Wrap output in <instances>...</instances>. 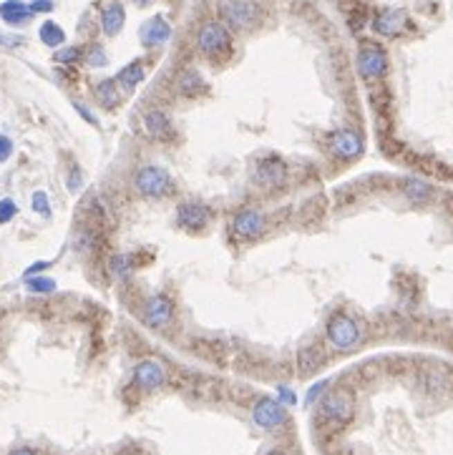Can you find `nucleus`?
Segmentation results:
<instances>
[{
	"instance_id": "nucleus-11",
	"label": "nucleus",
	"mask_w": 453,
	"mask_h": 455,
	"mask_svg": "<svg viewBox=\"0 0 453 455\" xmlns=\"http://www.w3.org/2000/svg\"><path fill=\"white\" fill-rule=\"evenodd\" d=\"M176 221H179L181 229H189V232H199L210 224V209L199 204V201H184L176 209Z\"/></svg>"
},
{
	"instance_id": "nucleus-25",
	"label": "nucleus",
	"mask_w": 453,
	"mask_h": 455,
	"mask_svg": "<svg viewBox=\"0 0 453 455\" xmlns=\"http://www.w3.org/2000/svg\"><path fill=\"white\" fill-rule=\"evenodd\" d=\"M131 257H126V254H116L111 259V275L113 277H119V279H126V277L131 275Z\"/></svg>"
},
{
	"instance_id": "nucleus-5",
	"label": "nucleus",
	"mask_w": 453,
	"mask_h": 455,
	"mask_svg": "<svg viewBox=\"0 0 453 455\" xmlns=\"http://www.w3.org/2000/svg\"><path fill=\"white\" fill-rule=\"evenodd\" d=\"M133 187L141 196L156 199V196H164L172 189V176L161 166H141L136 176H133Z\"/></svg>"
},
{
	"instance_id": "nucleus-30",
	"label": "nucleus",
	"mask_w": 453,
	"mask_h": 455,
	"mask_svg": "<svg viewBox=\"0 0 453 455\" xmlns=\"http://www.w3.org/2000/svg\"><path fill=\"white\" fill-rule=\"evenodd\" d=\"M78 58H81V50L78 48H61L53 55V61L56 63H76Z\"/></svg>"
},
{
	"instance_id": "nucleus-24",
	"label": "nucleus",
	"mask_w": 453,
	"mask_h": 455,
	"mask_svg": "<svg viewBox=\"0 0 453 455\" xmlns=\"http://www.w3.org/2000/svg\"><path fill=\"white\" fill-rule=\"evenodd\" d=\"M26 287H28L33 295H50V292H56V279H50V277H28L26 279Z\"/></svg>"
},
{
	"instance_id": "nucleus-32",
	"label": "nucleus",
	"mask_w": 453,
	"mask_h": 455,
	"mask_svg": "<svg viewBox=\"0 0 453 455\" xmlns=\"http://www.w3.org/2000/svg\"><path fill=\"white\" fill-rule=\"evenodd\" d=\"M53 10V3L50 0H30V13H50Z\"/></svg>"
},
{
	"instance_id": "nucleus-1",
	"label": "nucleus",
	"mask_w": 453,
	"mask_h": 455,
	"mask_svg": "<svg viewBox=\"0 0 453 455\" xmlns=\"http://www.w3.org/2000/svg\"><path fill=\"white\" fill-rule=\"evenodd\" d=\"M219 15L232 30H255L262 23V8L257 0H219Z\"/></svg>"
},
{
	"instance_id": "nucleus-22",
	"label": "nucleus",
	"mask_w": 453,
	"mask_h": 455,
	"mask_svg": "<svg viewBox=\"0 0 453 455\" xmlns=\"http://www.w3.org/2000/svg\"><path fill=\"white\" fill-rule=\"evenodd\" d=\"M38 35H41V41L46 43L48 48H58V46L66 43V33H63V28L58 26V23H53V21L43 23L41 30H38Z\"/></svg>"
},
{
	"instance_id": "nucleus-23",
	"label": "nucleus",
	"mask_w": 453,
	"mask_h": 455,
	"mask_svg": "<svg viewBox=\"0 0 453 455\" xmlns=\"http://www.w3.org/2000/svg\"><path fill=\"white\" fill-rule=\"evenodd\" d=\"M403 192H405V196L411 201H416V204H423V201L431 199V187L420 179H405Z\"/></svg>"
},
{
	"instance_id": "nucleus-34",
	"label": "nucleus",
	"mask_w": 453,
	"mask_h": 455,
	"mask_svg": "<svg viewBox=\"0 0 453 455\" xmlns=\"http://www.w3.org/2000/svg\"><path fill=\"white\" fill-rule=\"evenodd\" d=\"M73 109H76V111H78V116L84 118V121H89L91 126H98V118L93 116V113H91V111L86 109L84 104H78V101H73Z\"/></svg>"
},
{
	"instance_id": "nucleus-4",
	"label": "nucleus",
	"mask_w": 453,
	"mask_h": 455,
	"mask_svg": "<svg viewBox=\"0 0 453 455\" xmlns=\"http://www.w3.org/2000/svg\"><path fill=\"white\" fill-rule=\"evenodd\" d=\"M355 68L365 81L383 78L388 71V53L378 43H362L355 55Z\"/></svg>"
},
{
	"instance_id": "nucleus-37",
	"label": "nucleus",
	"mask_w": 453,
	"mask_h": 455,
	"mask_svg": "<svg viewBox=\"0 0 453 455\" xmlns=\"http://www.w3.org/2000/svg\"><path fill=\"white\" fill-rule=\"evenodd\" d=\"M10 43H21V38H13V41H10V38H6V35L0 33V48H3V46H10Z\"/></svg>"
},
{
	"instance_id": "nucleus-35",
	"label": "nucleus",
	"mask_w": 453,
	"mask_h": 455,
	"mask_svg": "<svg viewBox=\"0 0 453 455\" xmlns=\"http://www.w3.org/2000/svg\"><path fill=\"white\" fill-rule=\"evenodd\" d=\"M66 187L71 189V192H78L81 189V171H78L76 166L71 169V174H68V181H66Z\"/></svg>"
},
{
	"instance_id": "nucleus-13",
	"label": "nucleus",
	"mask_w": 453,
	"mask_h": 455,
	"mask_svg": "<svg viewBox=\"0 0 453 455\" xmlns=\"http://www.w3.org/2000/svg\"><path fill=\"white\" fill-rule=\"evenodd\" d=\"M133 382L141 387V390H156L167 382V373L161 362L156 360H141L139 365L133 367Z\"/></svg>"
},
{
	"instance_id": "nucleus-15",
	"label": "nucleus",
	"mask_w": 453,
	"mask_h": 455,
	"mask_svg": "<svg viewBox=\"0 0 453 455\" xmlns=\"http://www.w3.org/2000/svg\"><path fill=\"white\" fill-rule=\"evenodd\" d=\"M232 232L237 236H242V239H255V236H259L265 232V219L255 209H242L232 219Z\"/></svg>"
},
{
	"instance_id": "nucleus-12",
	"label": "nucleus",
	"mask_w": 453,
	"mask_h": 455,
	"mask_svg": "<svg viewBox=\"0 0 453 455\" xmlns=\"http://www.w3.org/2000/svg\"><path fill=\"white\" fill-rule=\"evenodd\" d=\"M172 317H174V304H172V299H167V297H161V295L149 297L147 304H144V319L151 324L154 330L167 327V324L172 322Z\"/></svg>"
},
{
	"instance_id": "nucleus-21",
	"label": "nucleus",
	"mask_w": 453,
	"mask_h": 455,
	"mask_svg": "<svg viewBox=\"0 0 453 455\" xmlns=\"http://www.w3.org/2000/svg\"><path fill=\"white\" fill-rule=\"evenodd\" d=\"M96 101L104 106V109H116V106L121 104V89H119V83H116V78L98 83L96 86Z\"/></svg>"
},
{
	"instance_id": "nucleus-19",
	"label": "nucleus",
	"mask_w": 453,
	"mask_h": 455,
	"mask_svg": "<svg viewBox=\"0 0 453 455\" xmlns=\"http://www.w3.org/2000/svg\"><path fill=\"white\" fill-rule=\"evenodd\" d=\"M30 6H26L23 0H6L0 3V18L8 23V26H21V23L30 21Z\"/></svg>"
},
{
	"instance_id": "nucleus-7",
	"label": "nucleus",
	"mask_w": 453,
	"mask_h": 455,
	"mask_svg": "<svg viewBox=\"0 0 453 455\" xmlns=\"http://www.w3.org/2000/svg\"><path fill=\"white\" fill-rule=\"evenodd\" d=\"M252 420L255 425L262 430H275L279 425H285L287 420V413H285V405L275 398H259L252 407Z\"/></svg>"
},
{
	"instance_id": "nucleus-16",
	"label": "nucleus",
	"mask_w": 453,
	"mask_h": 455,
	"mask_svg": "<svg viewBox=\"0 0 453 455\" xmlns=\"http://www.w3.org/2000/svg\"><path fill=\"white\" fill-rule=\"evenodd\" d=\"M144 131H147V136L156 138V141H167V138L174 136V126H172V118L164 111L154 109L149 113H144Z\"/></svg>"
},
{
	"instance_id": "nucleus-6",
	"label": "nucleus",
	"mask_w": 453,
	"mask_h": 455,
	"mask_svg": "<svg viewBox=\"0 0 453 455\" xmlns=\"http://www.w3.org/2000/svg\"><path fill=\"white\" fill-rule=\"evenodd\" d=\"M328 340L335 350H350V347H355L358 340H360V330H358L355 319L348 317V315H335L328 322Z\"/></svg>"
},
{
	"instance_id": "nucleus-38",
	"label": "nucleus",
	"mask_w": 453,
	"mask_h": 455,
	"mask_svg": "<svg viewBox=\"0 0 453 455\" xmlns=\"http://www.w3.org/2000/svg\"><path fill=\"white\" fill-rule=\"evenodd\" d=\"M10 455H35V453L30 448H18V450H13Z\"/></svg>"
},
{
	"instance_id": "nucleus-9",
	"label": "nucleus",
	"mask_w": 453,
	"mask_h": 455,
	"mask_svg": "<svg viewBox=\"0 0 453 455\" xmlns=\"http://www.w3.org/2000/svg\"><path fill=\"white\" fill-rule=\"evenodd\" d=\"M405 26H408V15L398 8H385L373 18V30L383 38H396V35L403 33Z\"/></svg>"
},
{
	"instance_id": "nucleus-33",
	"label": "nucleus",
	"mask_w": 453,
	"mask_h": 455,
	"mask_svg": "<svg viewBox=\"0 0 453 455\" xmlns=\"http://www.w3.org/2000/svg\"><path fill=\"white\" fill-rule=\"evenodd\" d=\"M10 154H13V141L8 136H0V164L10 159Z\"/></svg>"
},
{
	"instance_id": "nucleus-10",
	"label": "nucleus",
	"mask_w": 453,
	"mask_h": 455,
	"mask_svg": "<svg viewBox=\"0 0 453 455\" xmlns=\"http://www.w3.org/2000/svg\"><path fill=\"white\" fill-rule=\"evenodd\" d=\"M255 179H257V184H262V187H270V189L282 187L287 179L285 161L277 159V156H267V159H262L257 164V169H255Z\"/></svg>"
},
{
	"instance_id": "nucleus-3",
	"label": "nucleus",
	"mask_w": 453,
	"mask_h": 455,
	"mask_svg": "<svg viewBox=\"0 0 453 455\" xmlns=\"http://www.w3.org/2000/svg\"><path fill=\"white\" fill-rule=\"evenodd\" d=\"M353 413H355V402L345 390H335L322 398L320 410H317V418L325 425H333V428H342L353 420Z\"/></svg>"
},
{
	"instance_id": "nucleus-18",
	"label": "nucleus",
	"mask_w": 453,
	"mask_h": 455,
	"mask_svg": "<svg viewBox=\"0 0 453 455\" xmlns=\"http://www.w3.org/2000/svg\"><path fill=\"white\" fill-rule=\"evenodd\" d=\"M176 91H179L181 96H199V93H204L207 91V83H204V78L199 76V71L194 68H184L176 76Z\"/></svg>"
},
{
	"instance_id": "nucleus-8",
	"label": "nucleus",
	"mask_w": 453,
	"mask_h": 455,
	"mask_svg": "<svg viewBox=\"0 0 453 455\" xmlns=\"http://www.w3.org/2000/svg\"><path fill=\"white\" fill-rule=\"evenodd\" d=\"M328 149L333 156L342 161L358 159L362 154V138L353 129H335L328 136Z\"/></svg>"
},
{
	"instance_id": "nucleus-29",
	"label": "nucleus",
	"mask_w": 453,
	"mask_h": 455,
	"mask_svg": "<svg viewBox=\"0 0 453 455\" xmlns=\"http://www.w3.org/2000/svg\"><path fill=\"white\" fill-rule=\"evenodd\" d=\"M328 380H317V382H315L313 387H310V390H307V395H305V405H313L315 400H317V398H320L322 393H325V390H328Z\"/></svg>"
},
{
	"instance_id": "nucleus-36",
	"label": "nucleus",
	"mask_w": 453,
	"mask_h": 455,
	"mask_svg": "<svg viewBox=\"0 0 453 455\" xmlns=\"http://www.w3.org/2000/svg\"><path fill=\"white\" fill-rule=\"evenodd\" d=\"M48 267V262H35V264H30L26 272H23V279H28V277H35V275H41L43 269Z\"/></svg>"
},
{
	"instance_id": "nucleus-20",
	"label": "nucleus",
	"mask_w": 453,
	"mask_h": 455,
	"mask_svg": "<svg viewBox=\"0 0 453 455\" xmlns=\"http://www.w3.org/2000/svg\"><path fill=\"white\" fill-rule=\"evenodd\" d=\"M147 78V68H144V63L141 61H133L129 63L126 68L119 71V76H116V83H119L121 91H133L139 86L141 81Z\"/></svg>"
},
{
	"instance_id": "nucleus-26",
	"label": "nucleus",
	"mask_w": 453,
	"mask_h": 455,
	"mask_svg": "<svg viewBox=\"0 0 453 455\" xmlns=\"http://www.w3.org/2000/svg\"><path fill=\"white\" fill-rule=\"evenodd\" d=\"M30 207H33V212H35V214L48 216V214H50V201H48V194H46V192H35L33 196H30Z\"/></svg>"
},
{
	"instance_id": "nucleus-28",
	"label": "nucleus",
	"mask_w": 453,
	"mask_h": 455,
	"mask_svg": "<svg viewBox=\"0 0 453 455\" xmlns=\"http://www.w3.org/2000/svg\"><path fill=\"white\" fill-rule=\"evenodd\" d=\"M15 214H18V204L13 199H0V224L13 221Z\"/></svg>"
},
{
	"instance_id": "nucleus-31",
	"label": "nucleus",
	"mask_w": 453,
	"mask_h": 455,
	"mask_svg": "<svg viewBox=\"0 0 453 455\" xmlns=\"http://www.w3.org/2000/svg\"><path fill=\"white\" fill-rule=\"evenodd\" d=\"M277 400L282 402V405H295L297 402V395H295V390L293 387H287V385H279L277 387Z\"/></svg>"
},
{
	"instance_id": "nucleus-2",
	"label": "nucleus",
	"mask_w": 453,
	"mask_h": 455,
	"mask_svg": "<svg viewBox=\"0 0 453 455\" xmlns=\"http://www.w3.org/2000/svg\"><path fill=\"white\" fill-rule=\"evenodd\" d=\"M194 43H196V50H199L202 55H207V58H222L224 53H230L232 33L224 23L207 21L199 26V30H196Z\"/></svg>"
},
{
	"instance_id": "nucleus-27",
	"label": "nucleus",
	"mask_w": 453,
	"mask_h": 455,
	"mask_svg": "<svg viewBox=\"0 0 453 455\" xmlns=\"http://www.w3.org/2000/svg\"><path fill=\"white\" fill-rule=\"evenodd\" d=\"M86 63H89L91 68H104L106 63H109V58H106L101 46H91L89 53H86Z\"/></svg>"
},
{
	"instance_id": "nucleus-14",
	"label": "nucleus",
	"mask_w": 453,
	"mask_h": 455,
	"mask_svg": "<svg viewBox=\"0 0 453 455\" xmlns=\"http://www.w3.org/2000/svg\"><path fill=\"white\" fill-rule=\"evenodd\" d=\"M141 43H144V48H159L164 43L172 38V26L164 15H154L149 18L144 26H141Z\"/></svg>"
},
{
	"instance_id": "nucleus-17",
	"label": "nucleus",
	"mask_w": 453,
	"mask_h": 455,
	"mask_svg": "<svg viewBox=\"0 0 453 455\" xmlns=\"http://www.w3.org/2000/svg\"><path fill=\"white\" fill-rule=\"evenodd\" d=\"M124 23H126V10L119 0L109 3V6L101 10V30H104L106 35H119Z\"/></svg>"
}]
</instances>
